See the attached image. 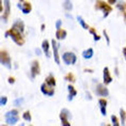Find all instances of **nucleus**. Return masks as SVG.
<instances>
[{"label": "nucleus", "mask_w": 126, "mask_h": 126, "mask_svg": "<svg viewBox=\"0 0 126 126\" xmlns=\"http://www.w3.org/2000/svg\"><path fill=\"white\" fill-rule=\"evenodd\" d=\"M5 36H10L12 40H13V42H15L17 44V45H24L25 43V40H24V36H23V32H21L20 30H18L17 28H15L14 26L11 28L10 30H8L7 32H5Z\"/></svg>", "instance_id": "obj_1"}, {"label": "nucleus", "mask_w": 126, "mask_h": 126, "mask_svg": "<svg viewBox=\"0 0 126 126\" xmlns=\"http://www.w3.org/2000/svg\"><path fill=\"white\" fill-rule=\"evenodd\" d=\"M95 8L97 9V10H100L103 11V14H104V18H106L107 16H108L109 13H111L112 11V8L110 7L109 3H106V2L102 1V0H97L96 3H95Z\"/></svg>", "instance_id": "obj_2"}, {"label": "nucleus", "mask_w": 126, "mask_h": 126, "mask_svg": "<svg viewBox=\"0 0 126 126\" xmlns=\"http://www.w3.org/2000/svg\"><path fill=\"white\" fill-rule=\"evenodd\" d=\"M10 11H11V3L10 0H2L1 2V13H2V19L3 21L7 23L9 15H10Z\"/></svg>", "instance_id": "obj_3"}, {"label": "nucleus", "mask_w": 126, "mask_h": 126, "mask_svg": "<svg viewBox=\"0 0 126 126\" xmlns=\"http://www.w3.org/2000/svg\"><path fill=\"white\" fill-rule=\"evenodd\" d=\"M62 60L66 65H73L77 62V56L74 52L67 51L62 55Z\"/></svg>", "instance_id": "obj_4"}, {"label": "nucleus", "mask_w": 126, "mask_h": 126, "mask_svg": "<svg viewBox=\"0 0 126 126\" xmlns=\"http://www.w3.org/2000/svg\"><path fill=\"white\" fill-rule=\"evenodd\" d=\"M5 118H7V123L9 125H14L18 121V110H11L5 113Z\"/></svg>", "instance_id": "obj_5"}, {"label": "nucleus", "mask_w": 126, "mask_h": 126, "mask_svg": "<svg viewBox=\"0 0 126 126\" xmlns=\"http://www.w3.org/2000/svg\"><path fill=\"white\" fill-rule=\"evenodd\" d=\"M0 61H1V64L4 65L5 67H8L9 70L12 68L10 55L7 51H4V50H1V52H0Z\"/></svg>", "instance_id": "obj_6"}, {"label": "nucleus", "mask_w": 126, "mask_h": 126, "mask_svg": "<svg viewBox=\"0 0 126 126\" xmlns=\"http://www.w3.org/2000/svg\"><path fill=\"white\" fill-rule=\"evenodd\" d=\"M72 119V113L66 109H62V111L60 112V120L63 126H68L70 125V121L68 120Z\"/></svg>", "instance_id": "obj_7"}, {"label": "nucleus", "mask_w": 126, "mask_h": 126, "mask_svg": "<svg viewBox=\"0 0 126 126\" xmlns=\"http://www.w3.org/2000/svg\"><path fill=\"white\" fill-rule=\"evenodd\" d=\"M41 91H42V93L44 94V95H47V96H52L53 94H55L53 87L49 86V84H47L46 82L43 83L42 86H41Z\"/></svg>", "instance_id": "obj_8"}, {"label": "nucleus", "mask_w": 126, "mask_h": 126, "mask_svg": "<svg viewBox=\"0 0 126 126\" xmlns=\"http://www.w3.org/2000/svg\"><path fill=\"white\" fill-rule=\"evenodd\" d=\"M96 94L98 96H102V97H106V96L109 95V91L106 88L105 83H104V84H102V83L97 84V87H96Z\"/></svg>", "instance_id": "obj_9"}, {"label": "nucleus", "mask_w": 126, "mask_h": 126, "mask_svg": "<svg viewBox=\"0 0 126 126\" xmlns=\"http://www.w3.org/2000/svg\"><path fill=\"white\" fill-rule=\"evenodd\" d=\"M40 72H41L40 63L37 61H33L32 64H31V76H32V78H35L40 74Z\"/></svg>", "instance_id": "obj_10"}, {"label": "nucleus", "mask_w": 126, "mask_h": 126, "mask_svg": "<svg viewBox=\"0 0 126 126\" xmlns=\"http://www.w3.org/2000/svg\"><path fill=\"white\" fill-rule=\"evenodd\" d=\"M51 46H52V50H53V57H55V62L57 64H60V58H59V48L57 45V42L55 40L51 41Z\"/></svg>", "instance_id": "obj_11"}, {"label": "nucleus", "mask_w": 126, "mask_h": 126, "mask_svg": "<svg viewBox=\"0 0 126 126\" xmlns=\"http://www.w3.org/2000/svg\"><path fill=\"white\" fill-rule=\"evenodd\" d=\"M103 79H104V83L105 84H109L112 82V77L110 75V72L108 70V67H105L104 68V76H103Z\"/></svg>", "instance_id": "obj_12"}, {"label": "nucleus", "mask_w": 126, "mask_h": 126, "mask_svg": "<svg viewBox=\"0 0 126 126\" xmlns=\"http://www.w3.org/2000/svg\"><path fill=\"white\" fill-rule=\"evenodd\" d=\"M98 105H99V109H100V112H102L103 115H106L107 114V100L104 99V98H100L98 100Z\"/></svg>", "instance_id": "obj_13"}, {"label": "nucleus", "mask_w": 126, "mask_h": 126, "mask_svg": "<svg viewBox=\"0 0 126 126\" xmlns=\"http://www.w3.org/2000/svg\"><path fill=\"white\" fill-rule=\"evenodd\" d=\"M42 49L44 53H45V56L47 58H49L50 57V52H49V42L47 40H44L43 43H42Z\"/></svg>", "instance_id": "obj_14"}, {"label": "nucleus", "mask_w": 126, "mask_h": 126, "mask_svg": "<svg viewBox=\"0 0 126 126\" xmlns=\"http://www.w3.org/2000/svg\"><path fill=\"white\" fill-rule=\"evenodd\" d=\"M67 35V32L63 29H57L56 32V39L57 40H64Z\"/></svg>", "instance_id": "obj_15"}, {"label": "nucleus", "mask_w": 126, "mask_h": 126, "mask_svg": "<svg viewBox=\"0 0 126 126\" xmlns=\"http://www.w3.org/2000/svg\"><path fill=\"white\" fill-rule=\"evenodd\" d=\"M67 90H68V100H72L73 99V97H75L77 95V91H76V89L72 86V84H70V86L67 87Z\"/></svg>", "instance_id": "obj_16"}, {"label": "nucleus", "mask_w": 126, "mask_h": 126, "mask_svg": "<svg viewBox=\"0 0 126 126\" xmlns=\"http://www.w3.org/2000/svg\"><path fill=\"white\" fill-rule=\"evenodd\" d=\"M31 10H32V7H31V3L30 2H25L21 7V11H23L24 14H29Z\"/></svg>", "instance_id": "obj_17"}, {"label": "nucleus", "mask_w": 126, "mask_h": 126, "mask_svg": "<svg viewBox=\"0 0 126 126\" xmlns=\"http://www.w3.org/2000/svg\"><path fill=\"white\" fill-rule=\"evenodd\" d=\"M94 55V51H93V48H88L87 50H84V51L82 52V57L84 59H91Z\"/></svg>", "instance_id": "obj_18"}, {"label": "nucleus", "mask_w": 126, "mask_h": 126, "mask_svg": "<svg viewBox=\"0 0 126 126\" xmlns=\"http://www.w3.org/2000/svg\"><path fill=\"white\" fill-rule=\"evenodd\" d=\"M14 27L15 28H17L18 30H20L21 32L24 33V30H25V25H24V23L21 21L20 19H17L16 21L14 23Z\"/></svg>", "instance_id": "obj_19"}, {"label": "nucleus", "mask_w": 126, "mask_h": 126, "mask_svg": "<svg viewBox=\"0 0 126 126\" xmlns=\"http://www.w3.org/2000/svg\"><path fill=\"white\" fill-rule=\"evenodd\" d=\"M63 8H64L66 11H72V10H73V3H72L71 0H64Z\"/></svg>", "instance_id": "obj_20"}, {"label": "nucleus", "mask_w": 126, "mask_h": 126, "mask_svg": "<svg viewBox=\"0 0 126 126\" xmlns=\"http://www.w3.org/2000/svg\"><path fill=\"white\" fill-rule=\"evenodd\" d=\"M45 82L47 84H49V86H51V87H55L56 86V79H55V77H53V76H51V75L46 78Z\"/></svg>", "instance_id": "obj_21"}, {"label": "nucleus", "mask_w": 126, "mask_h": 126, "mask_svg": "<svg viewBox=\"0 0 126 126\" xmlns=\"http://www.w3.org/2000/svg\"><path fill=\"white\" fill-rule=\"evenodd\" d=\"M120 116H121V124L125 125L126 122V112L124 109H120Z\"/></svg>", "instance_id": "obj_22"}, {"label": "nucleus", "mask_w": 126, "mask_h": 126, "mask_svg": "<svg viewBox=\"0 0 126 126\" xmlns=\"http://www.w3.org/2000/svg\"><path fill=\"white\" fill-rule=\"evenodd\" d=\"M89 30H90V33L94 36V41H95V42H98V41L102 39V37H100L99 35H97V34H96V30L94 29V28H90Z\"/></svg>", "instance_id": "obj_23"}, {"label": "nucleus", "mask_w": 126, "mask_h": 126, "mask_svg": "<svg viewBox=\"0 0 126 126\" xmlns=\"http://www.w3.org/2000/svg\"><path fill=\"white\" fill-rule=\"evenodd\" d=\"M77 20L79 21V24L81 25V27L83 28V29H90V27H89V25H88L86 21H84L82 18H81L80 16H77Z\"/></svg>", "instance_id": "obj_24"}, {"label": "nucleus", "mask_w": 126, "mask_h": 126, "mask_svg": "<svg viewBox=\"0 0 126 126\" xmlns=\"http://www.w3.org/2000/svg\"><path fill=\"white\" fill-rule=\"evenodd\" d=\"M23 118H24V120H26L27 122H31V113H30V111H26V112H24V114H23Z\"/></svg>", "instance_id": "obj_25"}, {"label": "nucleus", "mask_w": 126, "mask_h": 126, "mask_svg": "<svg viewBox=\"0 0 126 126\" xmlns=\"http://www.w3.org/2000/svg\"><path fill=\"white\" fill-rule=\"evenodd\" d=\"M111 121H112V124H113V126H119V125H120L119 119L116 118V116H115L114 114L111 115Z\"/></svg>", "instance_id": "obj_26"}, {"label": "nucleus", "mask_w": 126, "mask_h": 126, "mask_svg": "<svg viewBox=\"0 0 126 126\" xmlns=\"http://www.w3.org/2000/svg\"><path fill=\"white\" fill-rule=\"evenodd\" d=\"M65 79L66 80H68V81H71V82H75V77H74V75L72 74V73H68L66 76H65Z\"/></svg>", "instance_id": "obj_27"}, {"label": "nucleus", "mask_w": 126, "mask_h": 126, "mask_svg": "<svg viewBox=\"0 0 126 126\" xmlns=\"http://www.w3.org/2000/svg\"><path fill=\"white\" fill-rule=\"evenodd\" d=\"M23 103H24V98H23V97H20V98H17V99L14 100V105L16 107L21 106V105H23Z\"/></svg>", "instance_id": "obj_28"}, {"label": "nucleus", "mask_w": 126, "mask_h": 126, "mask_svg": "<svg viewBox=\"0 0 126 126\" xmlns=\"http://www.w3.org/2000/svg\"><path fill=\"white\" fill-rule=\"evenodd\" d=\"M8 102V97L7 96H1V98H0V104H1V106H4L5 104Z\"/></svg>", "instance_id": "obj_29"}, {"label": "nucleus", "mask_w": 126, "mask_h": 126, "mask_svg": "<svg viewBox=\"0 0 126 126\" xmlns=\"http://www.w3.org/2000/svg\"><path fill=\"white\" fill-rule=\"evenodd\" d=\"M104 36L106 37V41H107V45H109V44H110V39H109L108 34H107V32H106V30H104Z\"/></svg>", "instance_id": "obj_30"}, {"label": "nucleus", "mask_w": 126, "mask_h": 126, "mask_svg": "<svg viewBox=\"0 0 126 126\" xmlns=\"http://www.w3.org/2000/svg\"><path fill=\"white\" fill-rule=\"evenodd\" d=\"M61 24H62V20L61 19H58L56 21V28L57 29H60V27H61Z\"/></svg>", "instance_id": "obj_31"}, {"label": "nucleus", "mask_w": 126, "mask_h": 126, "mask_svg": "<svg viewBox=\"0 0 126 126\" xmlns=\"http://www.w3.org/2000/svg\"><path fill=\"white\" fill-rule=\"evenodd\" d=\"M123 14H124V21L126 24V4L124 5V9H123Z\"/></svg>", "instance_id": "obj_32"}, {"label": "nucleus", "mask_w": 126, "mask_h": 126, "mask_svg": "<svg viewBox=\"0 0 126 126\" xmlns=\"http://www.w3.org/2000/svg\"><path fill=\"white\" fill-rule=\"evenodd\" d=\"M14 82H15V79H14V78H12V77H10V78H9V83L13 84Z\"/></svg>", "instance_id": "obj_33"}, {"label": "nucleus", "mask_w": 126, "mask_h": 126, "mask_svg": "<svg viewBox=\"0 0 126 126\" xmlns=\"http://www.w3.org/2000/svg\"><path fill=\"white\" fill-rule=\"evenodd\" d=\"M108 3L109 4H114V3H116V0H108Z\"/></svg>", "instance_id": "obj_34"}, {"label": "nucleus", "mask_w": 126, "mask_h": 126, "mask_svg": "<svg viewBox=\"0 0 126 126\" xmlns=\"http://www.w3.org/2000/svg\"><path fill=\"white\" fill-rule=\"evenodd\" d=\"M123 55H124L125 59H126V47H124V48H123Z\"/></svg>", "instance_id": "obj_35"}, {"label": "nucleus", "mask_w": 126, "mask_h": 126, "mask_svg": "<svg viewBox=\"0 0 126 126\" xmlns=\"http://www.w3.org/2000/svg\"><path fill=\"white\" fill-rule=\"evenodd\" d=\"M45 29V25H42V27H41V30H44Z\"/></svg>", "instance_id": "obj_36"}, {"label": "nucleus", "mask_w": 126, "mask_h": 126, "mask_svg": "<svg viewBox=\"0 0 126 126\" xmlns=\"http://www.w3.org/2000/svg\"><path fill=\"white\" fill-rule=\"evenodd\" d=\"M36 53H37V55H40V53H41V51H40L39 49H36Z\"/></svg>", "instance_id": "obj_37"}, {"label": "nucleus", "mask_w": 126, "mask_h": 126, "mask_svg": "<svg viewBox=\"0 0 126 126\" xmlns=\"http://www.w3.org/2000/svg\"><path fill=\"white\" fill-rule=\"evenodd\" d=\"M25 1V0H20V2H24Z\"/></svg>", "instance_id": "obj_38"}]
</instances>
